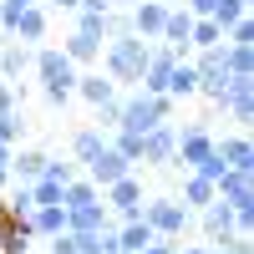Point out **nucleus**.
Listing matches in <instances>:
<instances>
[{
  "label": "nucleus",
  "instance_id": "obj_1",
  "mask_svg": "<svg viewBox=\"0 0 254 254\" xmlns=\"http://www.w3.org/2000/svg\"><path fill=\"white\" fill-rule=\"evenodd\" d=\"M147 56H153V41H142V36L127 31V36H117V41H107V46H102V71L117 81V92H122V87H137Z\"/></svg>",
  "mask_w": 254,
  "mask_h": 254
},
{
  "label": "nucleus",
  "instance_id": "obj_2",
  "mask_svg": "<svg viewBox=\"0 0 254 254\" xmlns=\"http://www.w3.org/2000/svg\"><path fill=\"white\" fill-rule=\"evenodd\" d=\"M36 76H41V97L51 102V107H66L71 102V87H76V66H71V56L61 51V46H41L36 51V66H31Z\"/></svg>",
  "mask_w": 254,
  "mask_h": 254
},
{
  "label": "nucleus",
  "instance_id": "obj_3",
  "mask_svg": "<svg viewBox=\"0 0 254 254\" xmlns=\"http://www.w3.org/2000/svg\"><path fill=\"white\" fill-rule=\"evenodd\" d=\"M158 122H173V97H153V92H142V87H127L122 92V117H117L122 132L142 137L147 127H158Z\"/></svg>",
  "mask_w": 254,
  "mask_h": 254
},
{
  "label": "nucleus",
  "instance_id": "obj_4",
  "mask_svg": "<svg viewBox=\"0 0 254 254\" xmlns=\"http://www.w3.org/2000/svg\"><path fill=\"white\" fill-rule=\"evenodd\" d=\"M142 219L158 239H183L193 229V214L178 203V198H142Z\"/></svg>",
  "mask_w": 254,
  "mask_h": 254
},
{
  "label": "nucleus",
  "instance_id": "obj_5",
  "mask_svg": "<svg viewBox=\"0 0 254 254\" xmlns=\"http://www.w3.org/2000/svg\"><path fill=\"white\" fill-rule=\"evenodd\" d=\"M102 203H107L112 224H122V219H137V214H142V183H137V173H127V178L107 183V188H102Z\"/></svg>",
  "mask_w": 254,
  "mask_h": 254
},
{
  "label": "nucleus",
  "instance_id": "obj_6",
  "mask_svg": "<svg viewBox=\"0 0 254 254\" xmlns=\"http://www.w3.org/2000/svg\"><path fill=\"white\" fill-rule=\"evenodd\" d=\"M219 112L229 122H239V127L254 122V76H229V87L219 97Z\"/></svg>",
  "mask_w": 254,
  "mask_h": 254
},
{
  "label": "nucleus",
  "instance_id": "obj_7",
  "mask_svg": "<svg viewBox=\"0 0 254 254\" xmlns=\"http://www.w3.org/2000/svg\"><path fill=\"white\" fill-rule=\"evenodd\" d=\"M173 153H178V122H158V127L142 132V163L173 168Z\"/></svg>",
  "mask_w": 254,
  "mask_h": 254
},
{
  "label": "nucleus",
  "instance_id": "obj_8",
  "mask_svg": "<svg viewBox=\"0 0 254 254\" xmlns=\"http://www.w3.org/2000/svg\"><path fill=\"white\" fill-rule=\"evenodd\" d=\"M127 173H132V163H127L122 153H117V147L107 142V147H102V153L87 163V168H81V178H92L97 188H107V183H117V178H127Z\"/></svg>",
  "mask_w": 254,
  "mask_h": 254
},
{
  "label": "nucleus",
  "instance_id": "obj_9",
  "mask_svg": "<svg viewBox=\"0 0 254 254\" xmlns=\"http://www.w3.org/2000/svg\"><path fill=\"white\" fill-rule=\"evenodd\" d=\"M214 193H219L229 208H254V173H239V168H229V173L214 183Z\"/></svg>",
  "mask_w": 254,
  "mask_h": 254
},
{
  "label": "nucleus",
  "instance_id": "obj_10",
  "mask_svg": "<svg viewBox=\"0 0 254 254\" xmlns=\"http://www.w3.org/2000/svg\"><path fill=\"white\" fill-rule=\"evenodd\" d=\"M188 31H193V15H188L183 5H168V20H163L158 41H163V46H173L178 56H193V46H188Z\"/></svg>",
  "mask_w": 254,
  "mask_h": 254
},
{
  "label": "nucleus",
  "instance_id": "obj_11",
  "mask_svg": "<svg viewBox=\"0 0 254 254\" xmlns=\"http://www.w3.org/2000/svg\"><path fill=\"white\" fill-rule=\"evenodd\" d=\"M127 20H132V36H142V41H158L163 20H168V5H163V0H137V5L127 10Z\"/></svg>",
  "mask_w": 254,
  "mask_h": 254
},
{
  "label": "nucleus",
  "instance_id": "obj_12",
  "mask_svg": "<svg viewBox=\"0 0 254 254\" xmlns=\"http://www.w3.org/2000/svg\"><path fill=\"white\" fill-rule=\"evenodd\" d=\"M46 31H51V15H46V5H31V10H20V15H15L10 41H20V46H36V41H46Z\"/></svg>",
  "mask_w": 254,
  "mask_h": 254
},
{
  "label": "nucleus",
  "instance_id": "obj_13",
  "mask_svg": "<svg viewBox=\"0 0 254 254\" xmlns=\"http://www.w3.org/2000/svg\"><path fill=\"white\" fill-rule=\"evenodd\" d=\"M214 147H219V158H224L229 168H239V173H254V142H249V132L214 137Z\"/></svg>",
  "mask_w": 254,
  "mask_h": 254
},
{
  "label": "nucleus",
  "instance_id": "obj_14",
  "mask_svg": "<svg viewBox=\"0 0 254 254\" xmlns=\"http://www.w3.org/2000/svg\"><path fill=\"white\" fill-rule=\"evenodd\" d=\"M71 97H81V102H112L117 97V81L107 76V71H76V87H71Z\"/></svg>",
  "mask_w": 254,
  "mask_h": 254
},
{
  "label": "nucleus",
  "instance_id": "obj_15",
  "mask_svg": "<svg viewBox=\"0 0 254 254\" xmlns=\"http://www.w3.org/2000/svg\"><path fill=\"white\" fill-rule=\"evenodd\" d=\"M36 66V46H20V41H5V51H0V81H20Z\"/></svg>",
  "mask_w": 254,
  "mask_h": 254
},
{
  "label": "nucleus",
  "instance_id": "obj_16",
  "mask_svg": "<svg viewBox=\"0 0 254 254\" xmlns=\"http://www.w3.org/2000/svg\"><path fill=\"white\" fill-rule=\"evenodd\" d=\"M26 249H36L31 219H5L0 214V254H26Z\"/></svg>",
  "mask_w": 254,
  "mask_h": 254
},
{
  "label": "nucleus",
  "instance_id": "obj_17",
  "mask_svg": "<svg viewBox=\"0 0 254 254\" xmlns=\"http://www.w3.org/2000/svg\"><path fill=\"white\" fill-rule=\"evenodd\" d=\"M41 168H46V153H41V147H10V178L15 183H36Z\"/></svg>",
  "mask_w": 254,
  "mask_h": 254
},
{
  "label": "nucleus",
  "instance_id": "obj_18",
  "mask_svg": "<svg viewBox=\"0 0 254 254\" xmlns=\"http://www.w3.org/2000/svg\"><path fill=\"white\" fill-rule=\"evenodd\" d=\"M61 229H66V208H61V203H41L36 214H31V234H36L41 244H46V239H56Z\"/></svg>",
  "mask_w": 254,
  "mask_h": 254
},
{
  "label": "nucleus",
  "instance_id": "obj_19",
  "mask_svg": "<svg viewBox=\"0 0 254 254\" xmlns=\"http://www.w3.org/2000/svg\"><path fill=\"white\" fill-rule=\"evenodd\" d=\"M112 214H107V203H87V208H71L66 214V229L71 234H97V229H107Z\"/></svg>",
  "mask_w": 254,
  "mask_h": 254
},
{
  "label": "nucleus",
  "instance_id": "obj_20",
  "mask_svg": "<svg viewBox=\"0 0 254 254\" xmlns=\"http://www.w3.org/2000/svg\"><path fill=\"white\" fill-rule=\"evenodd\" d=\"M61 51H66V56H71V66L81 71V66H97V61H102V41H92V36L71 31L66 41H61Z\"/></svg>",
  "mask_w": 254,
  "mask_h": 254
},
{
  "label": "nucleus",
  "instance_id": "obj_21",
  "mask_svg": "<svg viewBox=\"0 0 254 254\" xmlns=\"http://www.w3.org/2000/svg\"><path fill=\"white\" fill-rule=\"evenodd\" d=\"M102 147H107V132H102V127H76V132H71V158H76L81 168H87Z\"/></svg>",
  "mask_w": 254,
  "mask_h": 254
},
{
  "label": "nucleus",
  "instance_id": "obj_22",
  "mask_svg": "<svg viewBox=\"0 0 254 254\" xmlns=\"http://www.w3.org/2000/svg\"><path fill=\"white\" fill-rule=\"evenodd\" d=\"M87 203H102V188L92 183V178H71L66 188H61V208H66V214H71V208H87Z\"/></svg>",
  "mask_w": 254,
  "mask_h": 254
},
{
  "label": "nucleus",
  "instance_id": "obj_23",
  "mask_svg": "<svg viewBox=\"0 0 254 254\" xmlns=\"http://www.w3.org/2000/svg\"><path fill=\"white\" fill-rule=\"evenodd\" d=\"M158 234H153V229H147V219L137 214V219H122L117 224V244H122V254H137L142 244H153Z\"/></svg>",
  "mask_w": 254,
  "mask_h": 254
},
{
  "label": "nucleus",
  "instance_id": "obj_24",
  "mask_svg": "<svg viewBox=\"0 0 254 254\" xmlns=\"http://www.w3.org/2000/svg\"><path fill=\"white\" fill-rule=\"evenodd\" d=\"M178 203L188 208V214H198L203 203H214V183L198 178V173H183V193H178Z\"/></svg>",
  "mask_w": 254,
  "mask_h": 254
},
{
  "label": "nucleus",
  "instance_id": "obj_25",
  "mask_svg": "<svg viewBox=\"0 0 254 254\" xmlns=\"http://www.w3.org/2000/svg\"><path fill=\"white\" fill-rule=\"evenodd\" d=\"M168 97H173V102L198 97V71H193V61H178V66L168 71Z\"/></svg>",
  "mask_w": 254,
  "mask_h": 254
},
{
  "label": "nucleus",
  "instance_id": "obj_26",
  "mask_svg": "<svg viewBox=\"0 0 254 254\" xmlns=\"http://www.w3.org/2000/svg\"><path fill=\"white\" fill-rule=\"evenodd\" d=\"M224 61H229V76H254V46H229L224 41Z\"/></svg>",
  "mask_w": 254,
  "mask_h": 254
},
{
  "label": "nucleus",
  "instance_id": "obj_27",
  "mask_svg": "<svg viewBox=\"0 0 254 254\" xmlns=\"http://www.w3.org/2000/svg\"><path fill=\"white\" fill-rule=\"evenodd\" d=\"M188 46L193 51H208V46H224V31L214 20H193V31H188Z\"/></svg>",
  "mask_w": 254,
  "mask_h": 254
},
{
  "label": "nucleus",
  "instance_id": "obj_28",
  "mask_svg": "<svg viewBox=\"0 0 254 254\" xmlns=\"http://www.w3.org/2000/svg\"><path fill=\"white\" fill-rule=\"evenodd\" d=\"M0 142H5V147H20V142H26V112H5V117H0Z\"/></svg>",
  "mask_w": 254,
  "mask_h": 254
},
{
  "label": "nucleus",
  "instance_id": "obj_29",
  "mask_svg": "<svg viewBox=\"0 0 254 254\" xmlns=\"http://www.w3.org/2000/svg\"><path fill=\"white\" fill-rule=\"evenodd\" d=\"M239 15H249V0H219V5H214V15H208V20H214L219 31H229V26L239 20Z\"/></svg>",
  "mask_w": 254,
  "mask_h": 254
},
{
  "label": "nucleus",
  "instance_id": "obj_30",
  "mask_svg": "<svg viewBox=\"0 0 254 254\" xmlns=\"http://www.w3.org/2000/svg\"><path fill=\"white\" fill-rule=\"evenodd\" d=\"M92 112H97V122H92V127H102V132H112V127H117V117H122V92H117L112 102H97Z\"/></svg>",
  "mask_w": 254,
  "mask_h": 254
},
{
  "label": "nucleus",
  "instance_id": "obj_31",
  "mask_svg": "<svg viewBox=\"0 0 254 254\" xmlns=\"http://www.w3.org/2000/svg\"><path fill=\"white\" fill-rule=\"evenodd\" d=\"M61 188H66V183H56V178H46V173H41V178L31 183V198H36V208H41V203H61Z\"/></svg>",
  "mask_w": 254,
  "mask_h": 254
},
{
  "label": "nucleus",
  "instance_id": "obj_32",
  "mask_svg": "<svg viewBox=\"0 0 254 254\" xmlns=\"http://www.w3.org/2000/svg\"><path fill=\"white\" fill-rule=\"evenodd\" d=\"M193 173H198V178H208V183H219V178H224V173H229V163H224V158H219V147H214V153H208V158H203V163H198V168H193Z\"/></svg>",
  "mask_w": 254,
  "mask_h": 254
},
{
  "label": "nucleus",
  "instance_id": "obj_33",
  "mask_svg": "<svg viewBox=\"0 0 254 254\" xmlns=\"http://www.w3.org/2000/svg\"><path fill=\"white\" fill-rule=\"evenodd\" d=\"M102 26H107V41H117V36L132 31V20H127V10H107V15H102Z\"/></svg>",
  "mask_w": 254,
  "mask_h": 254
},
{
  "label": "nucleus",
  "instance_id": "obj_34",
  "mask_svg": "<svg viewBox=\"0 0 254 254\" xmlns=\"http://www.w3.org/2000/svg\"><path fill=\"white\" fill-rule=\"evenodd\" d=\"M46 178H56V183H71L76 178V163H61V158H46V168H41Z\"/></svg>",
  "mask_w": 254,
  "mask_h": 254
},
{
  "label": "nucleus",
  "instance_id": "obj_35",
  "mask_svg": "<svg viewBox=\"0 0 254 254\" xmlns=\"http://www.w3.org/2000/svg\"><path fill=\"white\" fill-rule=\"evenodd\" d=\"M214 254H254V244H249L244 234H229V239H219V244H214Z\"/></svg>",
  "mask_w": 254,
  "mask_h": 254
},
{
  "label": "nucleus",
  "instance_id": "obj_36",
  "mask_svg": "<svg viewBox=\"0 0 254 254\" xmlns=\"http://www.w3.org/2000/svg\"><path fill=\"white\" fill-rule=\"evenodd\" d=\"M46 254H76V234H71V229H61L56 239H46Z\"/></svg>",
  "mask_w": 254,
  "mask_h": 254
},
{
  "label": "nucleus",
  "instance_id": "obj_37",
  "mask_svg": "<svg viewBox=\"0 0 254 254\" xmlns=\"http://www.w3.org/2000/svg\"><path fill=\"white\" fill-rule=\"evenodd\" d=\"M20 107V97H15V81H0V117L5 112H15Z\"/></svg>",
  "mask_w": 254,
  "mask_h": 254
},
{
  "label": "nucleus",
  "instance_id": "obj_38",
  "mask_svg": "<svg viewBox=\"0 0 254 254\" xmlns=\"http://www.w3.org/2000/svg\"><path fill=\"white\" fill-rule=\"evenodd\" d=\"M214 5H219V0H183V10L193 15V20H208V15H214Z\"/></svg>",
  "mask_w": 254,
  "mask_h": 254
},
{
  "label": "nucleus",
  "instance_id": "obj_39",
  "mask_svg": "<svg viewBox=\"0 0 254 254\" xmlns=\"http://www.w3.org/2000/svg\"><path fill=\"white\" fill-rule=\"evenodd\" d=\"M178 249V239H153V244H142L137 254H173Z\"/></svg>",
  "mask_w": 254,
  "mask_h": 254
},
{
  "label": "nucleus",
  "instance_id": "obj_40",
  "mask_svg": "<svg viewBox=\"0 0 254 254\" xmlns=\"http://www.w3.org/2000/svg\"><path fill=\"white\" fill-rule=\"evenodd\" d=\"M5 183H10V147L0 142V188H5Z\"/></svg>",
  "mask_w": 254,
  "mask_h": 254
},
{
  "label": "nucleus",
  "instance_id": "obj_41",
  "mask_svg": "<svg viewBox=\"0 0 254 254\" xmlns=\"http://www.w3.org/2000/svg\"><path fill=\"white\" fill-rule=\"evenodd\" d=\"M76 10H97L102 15V10H112V0H76Z\"/></svg>",
  "mask_w": 254,
  "mask_h": 254
},
{
  "label": "nucleus",
  "instance_id": "obj_42",
  "mask_svg": "<svg viewBox=\"0 0 254 254\" xmlns=\"http://www.w3.org/2000/svg\"><path fill=\"white\" fill-rule=\"evenodd\" d=\"M173 254H214V244H183V249H173Z\"/></svg>",
  "mask_w": 254,
  "mask_h": 254
},
{
  "label": "nucleus",
  "instance_id": "obj_43",
  "mask_svg": "<svg viewBox=\"0 0 254 254\" xmlns=\"http://www.w3.org/2000/svg\"><path fill=\"white\" fill-rule=\"evenodd\" d=\"M36 5H56V10H76V0H36Z\"/></svg>",
  "mask_w": 254,
  "mask_h": 254
},
{
  "label": "nucleus",
  "instance_id": "obj_44",
  "mask_svg": "<svg viewBox=\"0 0 254 254\" xmlns=\"http://www.w3.org/2000/svg\"><path fill=\"white\" fill-rule=\"evenodd\" d=\"M137 5V0H112V10H132Z\"/></svg>",
  "mask_w": 254,
  "mask_h": 254
},
{
  "label": "nucleus",
  "instance_id": "obj_45",
  "mask_svg": "<svg viewBox=\"0 0 254 254\" xmlns=\"http://www.w3.org/2000/svg\"><path fill=\"white\" fill-rule=\"evenodd\" d=\"M5 41H10V36H5V31H0V51H5Z\"/></svg>",
  "mask_w": 254,
  "mask_h": 254
},
{
  "label": "nucleus",
  "instance_id": "obj_46",
  "mask_svg": "<svg viewBox=\"0 0 254 254\" xmlns=\"http://www.w3.org/2000/svg\"><path fill=\"white\" fill-rule=\"evenodd\" d=\"M26 254H46V249H26Z\"/></svg>",
  "mask_w": 254,
  "mask_h": 254
},
{
  "label": "nucleus",
  "instance_id": "obj_47",
  "mask_svg": "<svg viewBox=\"0 0 254 254\" xmlns=\"http://www.w3.org/2000/svg\"><path fill=\"white\" fill-rule=\"evenodd\" d=\"M163 5H178V0H163Z\"/></svg>",
  "mask_w": 254,
  "mask_h": 254
}]
</instances>
